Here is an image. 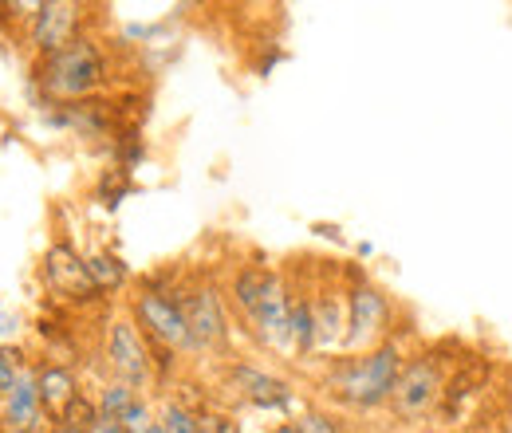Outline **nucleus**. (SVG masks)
Returning <instances> with one entry per match:
<instances>
[{
  "label": "nucleus",
  "mask_w": 512,
  "mask_h": 433,
  "mask_svg": "<svg viewBox=\"0 0 512 433\" xmlns=\"http://www.w3.org/2000/svg\"><path fill=\"white\" fill-rule=\"evenodd\" d=\"M150 433H170V430H166V426H162V422H154V430H150Z\"/></svg>",
  "instance_id": "obj_29"
},
{
  "label": "nucleus",
  "mask_w": 512,
  "mask_h": 433,
  "mask_svg": "<svg viewBox=\"0 0 512 433\" xmlns=\"http://www.w3.org/2000/svg\"><path fill=\"white\" fill-rule=\"evenodd\" d=\"M127 193H130V182L123 178V170H107V174H103V182H99V201H103L107 209H115Z\"/></svg>",
  "instance_id": "obj_21"
},
{
  "label": "nucleus",
  "mask_w": 512,
  "mask_h": 433,
  "mask_svg": "<svg viewBox=\"0 0 512 433\" xmlns=\"http://www.w3.org/2000/svg\"><path fill=\"white\" fill-rule=\"evenodd\" d=\"M264 347H292V300L280 284V276L272 280V288L264 292V300L249 315Z\"/></svg>",
  "instance_id": "obj_10"
},
{
  "label": "nucleus",
  "mask_w": 512,
  "mask_h": 433,
  "mask_svg": "<svg viewBox=\"0 0 512 433\" xmlns=\"http://www.w3.org/2000/svg\"><path fill=\"white\" fill-rule=\"evenodd\" d=\"M442 394H446V386H442L438 363H430V359H414V363H406L402 374H398V386H394L390 402H394L402 414L414 418V414H426Z\"/></svg>",
  "instance_id": "obj_7"
},
{
  "label": "nucleus",
  "mask_w": 512,
  "mask_h": 433,
  "mask_svg": "<svg viewBox=\"0 0 512 433\" xmlns=\"http://www.w3.org/2000/svg\"><path fill=\"white\" fill-rule=\"evenodd\" d=\"M272 280H276V272H268V268H241L237 280H233V300H237V308L245 311V315H253L256 304L264 300V292L272 288Z\"/></svg>",
  "instance_id": "obj_14"
},
{
  "label": "nucleus",
  "mask_w": 512,
  "mask_h": 433,
  "mask_svg": "<svg viewBox=\"0 0 512 433\" xmlns=\"http://www.w3.org/2000/svg\"><path fill=\"white\" fill-rule=\"evenodd\" d=\"M40 418H44V406H40V390H36V371H24L12 382V390L0 398V426L36 433Z\"/></svg>",
  "instance_id": "obj_11"
},
{
  "label": "nucleus",
  "mask_w": 512,
  "mask_h": 433,
  "mask_svg": "<svg viewBox=\"0 0 512 433\" xmlns=\"http://www.w3.org/2000/svg\"><path fill=\"white\" fill-rule=\"evenodd\" d=\"M107 363H111V371L119 374V382H127V386H146L150 382L154 359H150V347H146L138 323H130V319L111 323V331H107Z\"/></svg>",
  "instance_id": "obj_5"
},
{
  "label": "nucleus",
  "mask_w": 512,
  "mask_h": 433,
  "mask_svg": "<svg viewBox=\"0 0 512 433\" xmlns=\"http://www.w3.org/2000/svg\"><path fill=\"white\" fill-rule=\"evenodd\" d=\"M91 433H123V426H119L115 418H99V422L91 426Z\"/></svg>",
  "instance_id": "obj_26"
},
{
  "label": "nucleus",
  "mask_w": 512,
  "mask_h": 433,
  "mask_svg": "<svg viewBox=\"0 0 512 433\" xmlns=\"http://www.w3.org/2000/svg\"><path fill=\"white\" fill-rule=\"evenodd\" d=\"M316 311V347H335L339 339H347V315L335 300H312Z\"/></svg>",
  "instance_id": "obj_15"
},
{
  "label": "nucleus",
  "mask_w": 512,
  "mask_h": 433,
  "mask_svg": "<svg viewBox=\"0 0 512 433\" xmlns=\"http://www.w3.org/2000/svg\"><path fill=\"white\" fill-rule=\"evenodd\" d=\"M229 382H233L253 406H260V410H284V406H292V386H288L284 378H276V374L256 371V367H233V371H229Z\"/></svg>",
  "instance_id": "obj_12"
},
{
  "label": "nucleus",
  "mask_w": 512,
  "mask_h": 433,
  "mask_svg": "<svg viewBox=\"0 0 512 433\" xmlns=\"http://www.w3.org/2000/svg\"><path fill=\"white\" fill-rule=\"evenodd\" d=\"M24 374V355L16 347H4L0 343V398L12 390V382Z\"/></svg>",
  "instance_id": "obj_20"
},
{
  "label": "nucleus",
  "mask_w": 512,
  "mask_h": 433,
  "mask_svg": "<svg viewBox=\"0 0 512 433\" xmlns=\"http://www.w3.org/2000/svg\"><path fill=\"white\" fill-rule=\"evenodd\" d=\"M103 414H99V402H91L87 394H79L71 406L64 410V418L56 422V426H67V430H79V433H91V426L99 422Z\"/></svg>",
  "instance_id": "obj_19"
},
{
  "label": "nucleus",
  "mask_w": 512,
  "mask_h": 433,
  "mask_svg": "<svg viewBox=\"0 0 512 433\" xmlns=\"http://www.w3.org/2000/svg\"><path fill=\"white\" fill-rule=\"evenodd\" d=\"M119 426H123V433H150L154 430V418H150V406L146 402H134L127 414L119 418Z\"/></svg>",
  "instance_id": "obj_23"
},
{
  "label": "nucleus",
  "mask_w": 512,
  "mask_h": 433,
  "mask_svg": "<svg viewBox=\"0 0 512 433\" xmlns=\"http://www.w3.org/2000/svg\"><path fill=\"white\" fill-rule=\"evenodd\" d=\"M292 347L300 355L316 351V311H312V300H292Z\"/></svg>",
  "instance_id": "obj_17"
},
{
  "label": "nucleus",
  "mask_w": 512,
  "mask_h": 433,
  "mask_svg": "<svg viewBox=\"0 0 512 433\" xmlns=\"http://www.w3.org/2000/svg\"><path fill=\"white\" fill-rule=\"evenodd\" d=\"M182 311H186V323H190V339L193 347H217L229 327H225V304L217 296V288H193L182 296Z\"/></svg>",
  "instance_id": "obj_8"
},
{
  "label": "nucleus",
  "mask_w": 512,
  "mask_h": 433,
  "mask_svg": "<svg viewBox=\"0 0 512 433\" xmlns=\"http://www.w3.org/2000/svg\"><path fill=\"white\" fill-rule=\"evenodd\" d=\"M48 433H79V430H67V426H52Z\"/></svg>",
  "instance_id": "obj_28"
},
{
  "label": "nucleus",
  "mask_w": 512,
  "mask_h": 433,
  "mask_svg": "<svg viewBox=\"0 0 512 433\" xmlns=\"http://www.w3.org/2000/svg\"><path fill=\"white\" fill-rule=\"evenodd\" d=\"M44 280H48V288L56 296H64L71 304L99 300V288H95V280L87 272V260L67 245V241H56V245L48 248V256H44Z\"/></svg>",
  "instance_id": "obj_6"
},
{
  "label": "nucleus",
  "mask_w": 512,
  "mask_h": 433,
  "mask_svg": "<svg viewBox=\"0 0 512 433\" xmlns=\"http://www.w3.org/2000/svg\"><path fill=\"white\" fill-rule=\"evenodd\" d=\"M134 402H138V398H134V386H127V382H111V386H103V394H99V414L119 422Z\"/></svg>",
  "instance_id": "obj_18"
},
{
  "label": "nucleus",
  "mask_w": 512,
  "mask_h": 433,
  "mask_svg": "<svg viewBox=\"0 0 512 433\" xmlns=\"http://www.w3.org/2000/svg\"><path fill=\"white\" fill-rule=\"evenodd\" d=\"M79 20H83V8L71 4V0H48V4H36L32 12V28H28V40L36 48V56H56L64 52L67 44L79 40Z\"/></svg>",
  "instance_id": "obj_4"
},
{
  "label": "nucleus",
  "mask_w": 512,
  "mask_h": 433,
  "mask_svg": "<svg viewBox=\"0 0 512 433\" xmlns=\"http://www.w3.org/2000/svg\"><path fill=\"white\" fill-rule=\"evenodd\" d=\"M4 433H24V430H8V426H4Z\"/></svg>",
  "instance_id": "obj_30"
},
{
  "label": "nucleus",
  "mask_w": 512,
  "mask_h": 433,
  "mask_svg": "<svg viewBox=\"0 0 512 433\" xmlns=\"http://www.w3.org/2000/svg\"><path fill=\"white\" fill-rule=\"evenodd\" d=\"M134 319H138V331H146V339L158 343V347H166V351L193 347L182 300H174L170 292H154V288L142 292L134 300Z\"/></svg>",
  "instance_id": "obj_3"
},
{
  "label": "nucleus",
  "mask_w": 512,
  "mask_h": 433,
  "mask_svg": "<svg viewBox=\"0 0 512 433\" xmlns=\"http://www.w3.org/2000/svg\"><path fill=\"white\" fill-rule=\"evenodd\" d=\"M272 433H304V430H300L296 422H284V426H276V430H272Z\"/></svg>",
  "instance_id": "obj_27"
},
{
  "label": "nucleus",
  "mask_w": 512,
  "mask_h": 433,
  "mask_svg": "<svg viewBox=\"0 0 512 433\" xmlns=\"http://www.w3.org/2000/svg\"><path fill=\"white\" fill-rule=\"evenodd\" d=\"M16 335H20V315L0 304V339H4V347H8V339H16Z\"/></svg>",
  "instance_id": "obj_25"
},
{
  "label": "nucleus",
  "mask_w": 512,
  "mask_h": 433,
  "mask_svg": "<svg viewBox=\"0 0 512 433\" xmlns=\"http://www.w3.org/2000/svg\"><path fill=\"white\" fill-rule=\"evenodd\" d=\"M36 390H40V406H44V414H52V422H60L67 406L79 398L75 371L64 367V363H44L36 371Z\"/></svg>",
  "instance_id": "obj_13"
},
{
  "label": "nucleus",
  "mask_w": 512,
  "mask_h": 433,
  "mask_svg": "<svg viewBox=\"0 0 512 433\" xmlns=\"http://www.w3.org/2000/svg\"><path fill=\"white\" fill-rule=\"evenodd\" d=\"M386 327V296L371 284H359L347 300V347H367Z\"/></svg>",
  "instance_id": "obj_9"
},
{
  "label": "nucleus",
  "mask_w": 512,
  "mask_h": 433,
  "mask_svg": "<svg viewBox=\"0 0 512 433\" xmlns=\"http://www.w3.org/2000/svg\"><path fill=\"white\" fill-rule=\"evenodd\" d=\"M103 75H107V60L91 36H79L64 52L44 56L36 63V83H40L44 99H52V107L91 99V91L103 83Z\"/></svg>",
  "instance_id": "obj_1"
},
{
  "label": "nucleus",
  "mask_w": 512,
  "mask_h": 433,
  "mask_svg": "<svg viewBox=\"0 0 512 433\" xmlns=\"http://www.w3.org/2000/svg\"><path fill=\"white\" fill-rule=\"evenodd\" d=\"M87 272H91V280H95L99 292H115V288L127 284V264L115 252H91L87 256Z\"/></svg>",
  "instance_id": "obj_16"
},
{
  "label": "nucleus",
  "mask_w": 512,
  "mask_h": 433,
  "mask_svg": "<svg viewBox=\"0 0 512 433\" xmlns=\"http://www.w3.org/2000/svg\"><path fill=\"white\" fill-rule=\"evenodd\" d=\"M398 374H402V351L394 343H383L379 351H371L367 359H351L343 363L339 371L331 374V390L359 406V410H371V406H383L386 398L394 394L398 386Z\"/></svg>",
  "instance_id": "obj_2"
},
{
  "label": "nucleus",
  "mask_w": 512,
  "mask_h": 433,
  "mask_svg": "<svg viewBox=\"0 0 512 433\" xmlns=\"http://www.w3.org/2000/svg\"><path fill=\"white\" fill-rule=\"evenodd\" d=\"M296 426L304 433H339V426H335L327 414H320V410H304V414L296 418Z\"/></svg>",
  "instance_id": "obj_24"
},
{
  "label": "nucleus",
  "mask_w": 512,
  "mask_h": 433,
  "mask_svg": "<svg viewBox=\"0 0 512 433\" xmlns=\"http://www.w3.org/2000/svg\"><path fill=\"white\" fill-rule=\"evenodd\" d=\"M162 426L170 433H201V422L193 418L186 406H178V402H170V406L162 410Z\"/></svg>",
  "instance_id": "obj_22"
}]
</instances>
